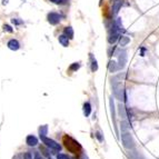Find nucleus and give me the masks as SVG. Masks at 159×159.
Listing matches in <instances>:
<instances>
[{
    "label": "nucleus",
    "instance_id": "f257e3e1",
    "mask_svg": "<svg viewBox=\"0 0 159 159\" xmlns=\"http://www.w3.org/2000/svg\"><path fill=\"white\" fill-rule=\"evenodd\" d=\"M121 142H122V146L128 150L132 149L135 147V141H134V139H132V136L129 130L121 131Z\"/></svg>",
    "mask_w": 159,
    "mask_h": 159
},
{
    "label": "nucleus",
    "instance_id": "f03ea898",
    "mask_svg": "<svg viewBox=\"0 0 159 159\" xmlns=\"http://www.w3.org/2000/svg\"><path fill=\"white\" fill-rule=\"evenodd\" d=\"M113 96L115 98H117L118 100L121 102V101L127 100V96H126V91L122 88L121 83H113Z\"/></svg>",
    "mask_w": 159,
    "mask_h": 159
},
{
    "label": "nucleus",
    "instance_id": "7ed1b4c3",
    "mask_svg": "<svg viewBox=\"0 0 159 159\" xmlns=\"http://www.w3.org/2000/svg\"><path fill=\"white\" fill-rule=\"evenodd\" d=\"M64 141L65 144H66V147H67V149L69 150V151H71V153H77L78 150L81 149V146H80L78 142H77L75 139H72L71 137H68V136H66V137L64 138Z\"/></svg>",
    "mask_w": 159,
    "mask_h": 159
},
{
    "label": "nucleus",
    "instance_id": "20e7f679",
    "mask_svg": "<svg viewBox=\"0 0 159 159\" xmlns=\"http://www.w3.org/2000/svg\"><path fill=\"white\" fill-rule=\"evenodd\" d=\"M119 35H120L119 29L117 28L116 24H113V27L110 28L109 34H108V43H111V45H113V43H116L117 40H118V39L120 38Z\"/></svg>",
    "mask_w": 159,
    "mask_h": 159
},
{
    "label": "nucleus",
    "instance_id": "39448f33",
    "mask_svg": "<svg viewBox=\"0 0 159 159\" xmlns=\"http://www.w3.org/2000/svg\"><path fill=\"white\" fill-rule=\"evenodd\" d=\"M41 140H43V144L46 145L47 147H49L50 149L55 150V151H60L61 150V146L57 142V141L54 140V139H50V138L45 137V138H43Z\"/></svg>",
    "mask_w": 159,
    "mask_h": 159
},
{
    "label": "nucleus",
    "instance_id": "423d86ee",
    "mask_svg": "<svg viewBox=\"0 0 159 159\" xmlns=\"http://www.w3.org/2000/svg\"><path fill=\"white\" fill-rule=\"evenodd\" d=\"M127 64V52L126 50H120L118 52V68L122 69Z\"/></svg>",
    "mask_w": 159,
    "mask_h": 159
},
{
    "label": "nucleus",
    "instance_id": "0eeeda50",
    "mask_svg": "<svg viewBox=\"0 0 159 159\" xmlns=\"http://www.w3.org/2000/svg\"><path fill=\"white\" fill-rule=\"evenodd\" d=\"M61 20V16L58 15V13H56V12H50L48 15V22L50 24H58Z\"/></svg>",
    "mask_w": 159,
    "mask_h": 159
},
{
    "label": "nucleus",
    "instance_id": "6e6552de",
    "mask_svg": "<svg viewBox=\"0 0 159 159\" xmlns=\"http://www.w3.org/2000/svg\"><path fill=\"white\" fill-rule=\"evenodd\" d=\"M109 104H110V111H111V118H113V125H115V129H116V131H118L117 126H116V108H115V104H113V98H110Z\"/></svg>",
    "mask_w": 159,
    "mask_h": 159
},
{
    "label": "nucleus",
    "instance_id": "1a4fd4ad",
    "mask_svg": "<svg viewBox=\"0 0 159 159\" xmlns=\"http://www.w3.org/2000/svg\"><path fill=\"white\" fill-rule=\"evenodd\" d=\"M7 46H8V48L10 49V50H13V51H17L19 48H20V43H19L18 40L16 39H11L8 41V43H7Z\"/></svg>",
    "mask_w": 159,
    "mask_h": 159
},
{
    "label": "nucleus",
    "instance_id": "9d476101",
    "mask_svg": "<svg viewBox=\"0 0 159 159\" xmlns=\"http://www.w3.org/2000/svg\"><path fill=\"white\" fill-rule=\"evenodd\" d=\"M26 142H27L28 146L35 147V146L38 145V139H37V137H35V136L30 135V136H28V137L26 138Z\"/></svg>",
    "mask_w": 159,
    "mask_h": 159
},
{
    "label": "nucleus",
    "instance_id": "9b49d317",
    "mask_svg": "<svg viewBox=\"0 0 159 159\" xmlns=\"http://www.w3.org/2000/svg\"><path fill=\"white\" fill-rule=\"evenodd\" d=\"M122 6V0H115L113 5V15H117Z\"/></svg>",
    "mask_w": 159,
    "mask_h": 159
},
{
    "label": "nucleus",
    "instance_id": "f8f14e48",
    "mask_svg": "<svg viewBox=\"0 0 159 159\" xmlns=\"http://www.w3.org/2000/svg\"><path fill=\"white\" fill-rule=\"evenodd\" d=\"M58 40H59V43H61V46H64V47L69 46V38H68L65 34L60 35V36L58 37Z\"/></svg>",
    "mask_w": 159,
    "mask_h": 159
},
{
    "label": "nucleus",
    "instance_id": "ddd939ff",
    "mask_svg": "<svg viewBox=\"0 0 159 159\" xmlns=\"http://www.w3.org/2000/svg\"><path fill=\"white\" fill-rule=\"evenodd\" d=\"M108 69H109L110 72H116L119 68H118V64H116L113 60L109 61V65H108Z\"/></svg>",
    "mask_w": 159,
    "mask_h": 159
},
{
    "label": "nucleus",
    "instance_id": "4468645a",
    "mask_svg": "<svg viewBox=\"0 0 159 159\" xmlns=\"http://www.w3.org/2000/svg\"><path fill=\"white\" fill-rule=\"evenodd\" d=\"M90 113H91V105L89 102H85L83 104V115L86 117H88Z\"/></svg>",
    "mask_w": 159,
    "mask_h": 159
},
{
    "label": "nucleus",
    "instance_id": "2eb2a0df",
    "mask_svg": "<svg viewBox=\"0 0 159 159\" xmlns=\"http://www.w3.org/2000/svg\"><path fill=\"white\" fill-rule=\"evenodd\" d=\"M130 43V38L129 37H127V36H121L119 38V45L121 47H125V46H127L128 43Z\"/></svg>",
    "mask_w": 159,
    "mask_h": 159
},
{
    "label": "nucleus",
    "instance_id": "dca6fc26",
    "mask_svg": "<svg viewBox=\"0 0 159 159\" xmlns=\"http://www.w3.org/2000/svg\"><path fill=\"white\" fill-rule=\"evenodd\" d=\"M47 132H48V127H47V125L41 126L39 128V134H40V138H41V139L46 137Z\"/></svg>",
    "mask_w": 159,
    "mask_h": 159
},
{
    "label": "nucleus",
    "instance_id": "f3484780",
    "mask_svg": "<svg viewBox=\"0 0 159 159\" xmlns=\"http://www.w3.org/2000/svg\"><path fill=\"white\" fill-rule=\"evenodd\" d=\"M65 35L69 38V39H72L73 38V29L71 27H66L65 28Z\"/></svg>",
    "mask_w": 159,
    "mask_h": 159
},
{
    "label": "nucleus",
    "instance_id": "a211bd4d",
    "mask_svg": "<svg viewBox=\"0 0 159 159\" xmlns=\"http://www.w3.org/2000/svg\"><path fill=\"white\" fill-rule=\"evenodd\" d=\"M118 107H119V113H120V116H121V118L124 119V118H126V117H127V113H126V109H127V108H125V106H124L121 102L119 104V106H118Z\"/></svg>",
    "mask_w": 159,
    "mask_h": 159
},
{
    "label": "nucleus",
    "instance_id": "6ab92c4d",
    "mask_svg": "<svg viewBox=\"0 0 159 159\" xmlns=\"http://www.w3.org/2000/svg\"><path fill=\"white\" fill-rule=\"evenodd\" d=\"M91 57V70L92 71H97L98 70V64H97V60H96L92 56H90Z\"/></svg>",
    "mask_w": 159,
    "mask_h": 159
},
{
    "label": "nucleus",
    "instance_id": "aec40b11",
    "mask_svg": "<svg viewBox=\"0 0 159 159\" xmlns=\"http://www.w3.org/2000/svg\"><path fill=\"white\" fill-rule=\"evenodd\" d=\"M116 26H117V28L119 29V31H124L125 29H124V26H122V22H121V19L120 18H117V20H116Z\"/></svg>",
    "mask_w": 159,
    "mask_h": 159
},
{
    "label": "nucleus",
    "instance_id": "412c9836",
    "mask_svg": "<svg viewBox=\"0 0 159 159\" xmlns=\"http://www.w3.org/2000/svg\"><path fill=\"white\" fill-rule=\"evenodd\" d=\"M79 68H80V64H79V62H75V64H72L70 67H69V70H70V71H76V70H78Z\"/></svg>",
    "mask_w": 159,
    "mask_h": 159
},
{
    "label": "nucleus",
    "instance_id": "4be33fe9",
    "mask_svg": "<svg viewBox=\"0 0 159 159\" xmlns=\"http://www.w3.org/2000/svg\"><path fill=\"white\" fill-rule=\"evenodd\" d=\"M11 22H12L13 24H16V26H18V24H22V21H21V20H19L18 18L11 19Z\"/></svg>",
    "mask_w": 159,
    "mask_h": 159
},
{
    "label": "nucleus",
    "instance_id": "5701e85b",
    "mask_svg": "<svg viewBox=\"0 0 159 159\" xmlns=\"http://www.w3.org/2000/svg\"><path fill=\"white\" fill-rule=\"evenodd\" d=\"M32 156H34V159H43V156L40 155L38 151H34V153H32Z\"/></svg>",
    "mask_w": 159,
    "mask_h": 159
},
{
    "label": "nucleus",
    "instance_id": "b1692460",
    "mask_svg": "<svg viewBox=\"0 0 159 159\" xmlns=\"http://www.w3.org/2000/svg\"><path fill=\"white\" fill-rule=\"evenodd\" d=\"M3 30L5 31H7V32H12V28L10 27L9 24H5V26H3Z\"/></svg>",
    "mask_w": 159,
    "mask_h": 159
},
{
    "label": "nucleus",
    "instance_id": "393cba45",
    "mask_svg": "<svg viewBox=\"0 0 159 159\" xmlns=\"http://www.w3.org/2000/svg\"><path fill=\"white\" fill-rule=\"evenodd\" d=\"M57 159H69V157L67 155H65V153H58L57 155Z\"/></svg>",
    "mask_w": 159,
    "mask_h": 159
},
{
    "label": "nucleus",
    "instance_id": "a878e982",
    "mask_svg": "<svg viewBox=\"0 0 159 159\" xmlns=\"http://www.w3.org/2000/svg\"><path fill=\"white\" fill-rule=\"evenodd\" d=\"M24 159H32V153H24Z\"/></svg>",
    "mask_w": 159,
    "mask_h": 159
},
{
    "label": "nucleus",
    "instance_id": "bb28decb",
    "mask_svg": "<svg viewBox=\"0 0 159 159\" xmlns=\"http://www.w3.org/2000/svg\"><path fill=\"white\" fill-rule=\"evenodd\" d=\"M96 137H97L98 139H99V141H102V140H104V138L101 137L100 131H97V132H96Z\"/></svg>",
    "mask_w": 159,
    "mask_h": 159
},
{
    "label": "nucleus",
    "instance_id": "cd10ccee",
    "mask_svg": "<svg viewBox=\"0 0 159 159\" xmlns=\"http://www.w3.org/2000/svg\"><path fill=\"white\" fill-rule=\"evenodd\" d=\"M50 1L54 2V3H56V5H60V3L64 2V0H50Z\"/></svg>",
    "mask_w": 159,
    "mask_h": 159
},
{
    "label": "nucleus",
    "instance_id": "c85d7f7f",
    "mask_svg": "<svg viewBox=\"0 0 159 159\" xmlns=\"http://www.w3.org/2000/svg\"><path fill=\"white\" fill-rule=\"evenodd\" d=\"M81 159H89V158L87 156H83V158H81Z\"/></svg>",
    "mask_w": 159,
    "mask_h": 159
},
{
    "label": "nucleus",
    "instance_id": "c756f323",
    "mask_svg": "<svg viewBox=\"0 0 159 159\" xmlns=\"http://www.w3.org/2000/svg\"><path fill=\"white\" fill-rule=\"evenodd\" d=\"M49 159H52V158H49Z\"/></svg>",
    "mask_w": 159,
    "mask_h": 159
}]
</instances>
